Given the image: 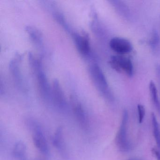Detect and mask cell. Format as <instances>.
<instances>
[{
	"mask_svg": "<svg viewBox=\"0 0 160 160\" xmlns=\"http://www.w3.org/2000/svg\"><path fill=\"white\" fill-rule=\"evenodd\" d=\"M29 61L36 78L41 97L48 103L52 102V90L42 63L32 54L29 55Z\"/></svg>",
	"mask_w": 160,
	"mask_h": 160,
	"instance_id": "6da1fadb",
	"label": "cell"
},
{
	"mask_svg": "<svg viewBox=\"0 0 160 160\" xmlns=\"http://www.w3.org/2000/svg\"><path fill=\"white\" fill-rule=\"evenodd\" d=\"M89 72L95 88L104 99L108 102L114 101V95L109 88L107 80L101 67L97 63L91 64Z\"/></svg>",
	"mask_w": 160,
	"mask_h": 160,
	"instance_id": "7a4b0ae2",
	"label": "cell"
},
{
	"mask_svg": "<svg viewBox=\"0 0 160 160\" xmlns=\"http://www.w3.org/2000/svg\"><path fill=\"white\" fill-rule=\"evenodd\" d=\"M129 115L128 111L123 110L120 125L116 135V145L118 148L122 152L130 151L132 148V144L128 138V124Z\"/></svg>",
	"mask_w": 160,
	"mask_h": 160,
	"instance_id": "3957f363",
	"label": "cell"
},
{
	"mask_svg": "<svg viewBox=\"0 0 160 160\" xmlns=\"http://www.w3.org/2000/svg\"><path fill=\"white\" fill-rule=\"evenodd\" d=\"M29 127L32 132V140L35 147L44 155H48V144L41 127L33 121L29 122Z\"/></svg>",
	"mask_w": 160,
	"mask_h": 160,
	"instance_id": "277c9868",
	"label": "cell"
},
{
	"mask_svg": "<svg viewBox=\"0 0 160 160\" xmlns=\"http://www.w3.org/2000/svg\"><path fill=\"white\" fill-rule=\"evenodd\" d=\"M110 66L117 72H123L129 77L133 74V65L132 60L129 58L122 55L113 56L109 61Z\"/></svg>",
	"mask_w": 160,
	"mask_h": 160,
	"instance_id": "5b68a950",
	"label": "cell"
},
{
	"mask_svg": "<svg viewBox=\"0 0 160 160\" xmlns=\"http://www.w3.org/2000/svg\"><path fill=\"white\" fill-rule=\"evenodd\" d=\"M51 90L52 103L61 112H66L68 109L67 101L58 80L57 79L54 80Z\"/></svg>",
	"mask_w": 160,
	"mask_h": 160,
	"instance_id": "8992f818",
	"label": "cell"
},
{
	"mask_svg": "<svg viewBox=\"0 0 160 160\" xmlns=\"http://www.w3.org/2000/svg\"><path fill=\"white\" fill-rule=\"evenodd\" d=\"M71 104L74 114L80 127L84 130H88L89 121L88 114L82 103L76 96L71 97Z\"/></svg>",
	"mask_w": 160,
	"mask_h": 160,
	"instance_id": "52a82bcc",
	"label": "cell"
},
{
	"mask_svg": "<svg viewBox=\"0 0 160 160\" xmlns=\"http://www.w3.org/2000/svg\"><path fill=\"white\" fill-rule=\"evenodd\" d=\"M73 39L78 52L84 57H88L91 53V47L89 39L87 34L72 32Z\"/></svg>",
	"mask_w": 160,
	"mask_h": 160,
	"instance_id": "ba28073f",
	"label": "cell"
},
{
	"mask_svg": "<svg viewBox=\"0 0 160 160\" xmlns=\"http://www.w3.org/2000/svg\"><path fill=\"white\" fill-rule=\"evenodd\" d=\"M21 58L19 55L16 56L11 60L10 70L16 85L20 89L24 88V80L21 69Z\"/></svg>",
	"mask_w": 160,
	"mask_h": 160,
	"instance_id": "9c48e42d",
	"label": "cell"
},
{
	"mask_svg": "<svg viewBox=\"0 0 160 160\" xmlns=\"http://www.w3.org/2000/svg\"><path fill=\"white\" fill-rule=\"evenodd\" d=\"M109 44L111 49L120 55L130 53L133 49L132 45L129 40L121 37L112 38Z\"/></svg>",
	"mask_w": 160,
	"mask_h": 160,
	"instance_id": "30bf717a",
	"label": "cell"
},
{
	"mask_svg": "<svg viewBox=\"0 0 160 160\" xmlns=\"http://www.w3.org/2000/svg\"><path fill=\"white\" fill-rule=\"evenodd\" d=\"M26 31L33 44L40 49H43L44 48L43 39L41 32L35 27L32 26L26 27Z\"/></svg>",
	"mask_w": 160,
	"mask_h": 160,
	"instance_id": "8fae6325",
	"label": "cell"
},
{
	"mask_svg": "<svg viewBox=\"0 0 160 160\" xmlns=\"http://www.w3.org/2000/svg\"><path fill=\"white\" fill-rule=\"evenodd\" d=\"M113 8L120 16L126 19L131 18V12L128 5L124 2L119 0L109 1Z\"/></svg>",
	"mask_w": 160,
	"mask_h": 160,
	"instance_id": "7c38bea8",
	"label": "cell"
},
{
	"mask_svg": "<svg viewBox=\"0 0 160 160\" xmlns=\"http://www.w3.org/2000/svg\"><path fill=\"white\" fill-rule=\"evenodd\" d=\"M13 154L16 160H28L27 147L24 142L18 141L14 147Z\"/></svg>",
	"mask_w": 160,
	"mask_h": 160,
	"instance_id": "4fadbf2b",
	"label": "cell"
},
{
	"mask_svg": "<svg viewBox=\"0 0 160 160\" xmlns=\"http://www.w3.org/2000/svg\"><path fill=\"white\" fill-rule=\"evenodd\" d=\"M52 141L53 145L56 148L58 149L60 152H64L65 151V145L63 140L62 129L61 127H59L56 130Z\"/></svg>",
	"mask_w": 160,
	"mask_h": 160,
	"instance_id": "5bb4252c",
	"label": "cell"
},
{
	"mask_svg": "<svg viewBox=\"0 0 160 160\" xmlns=\"http://www.w3.org/2000/svg\"><path fill=\"white\" fill-rule=\"evenodd\" d=\"M149 89L151 99L152 101V103L155 109L160 115V102L158 97L157 88L153 81H151L150 82Z\"/></svg>",
	"mask_w": 160,
	"mask_h": 160,
	"instance_id": "9a60e30c",
	"label": "cell"
},
{
	"mask_svg": "<svg viewBox=\"0 0 160 160\" xmlns=\"http://www.w3.org/2000/svg\"><path fill=\"white\" fill-rule=\"evenodd\" d=\"M151 121L154 139L157 144L158 151L160 152V125L153 113L151 115Z\"/></svg>",
	"mask_w": 160,
	"mask_h": 160,
	"instance_id": "2e32d148",
	"label": "cell"
},
{
	"mask_svg": "<svg viewBox=\"0 0 160 160\" xmlns=\"http://www.w3.org/2000/svg\"><path fill=\"white\" fill-rule=\"evenodd\" d=\"M160 37L157 30H152L149 40V45L153 51H156L159 48Z\"/></svg>",
	"mask_w": 160,
	"mask_h": 160,
	"instance_id": "e0dca14e",
	"label": "cell"
},
{
	"mask_svg": "<svg viewBox=\"0 0 160 160\" xmlns=\"http://www.w3.org/2000/svg\"><path fill=\"white\" fill-rule=\"evenodd\" d=\"M138 121L140 123H142L144 120L145 116V108L142 105H138Z\"/></svg>",
	"mask_w": 160,
	"mask_h": 160,
	"instance_id": "ac0fdd59",
	"label": "cell"
},
{
	"mask_svg": "<svg viewBox=\"0 0 160 160\" xmlns=\"http://www.w3.org/2000/svg\"><path fill=\"white\" fill-rule=\"evenodd\" d=\"M155 72L160 89V64H156L155 65Z\"/></svg>",
	"mask_w": 160,
	"mask_h": 160,
	"instance_id": "d6986e66",
	"label": "cell"
},
{
	"mask_svg": "<svg viewBox=\"0 0 160 160\" xmlns=\"http://www.w3.org/2000/svg\"><path fill=\"white\" fill-rule=\"evenodd\" d=\"M152 152H153V155L155 156L156 160H160V152L158 151V150L153 149Z\"/></svg>",
	"mask_w": 160,
	"mask_h": 160,
	"instance_id": "ffe728a7",
	"label": "cell"
},
{
	"mask_svg": "<svg viewBox=\"0 0 160 160\" xmlns=\"http://www.w3.org/2000/svg\"></svg>",
	"mask_w": 160,
	"mask_h": 160,
	"instance_id": "44dd1931",
	"label": "cell"
}]
</instances>
